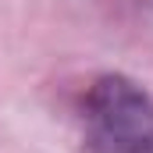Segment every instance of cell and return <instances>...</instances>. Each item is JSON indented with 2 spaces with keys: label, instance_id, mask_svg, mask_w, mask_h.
<instances>
[{
  "label": "cell",
  "instance_id": "cell-1",
  "mask_svg": "<svg viewBox=\"0 0 153 153\" xmlns=\"http://www.w3.org/2000/svg\"><path fill=\"white\" fill-rule=\"evenodd\" d=\"M89 153H153V96L128 75H100L82 103Z\"/></svg>",
  "mask_w": 153,
  "mask_h": 153
}]
</instances>
